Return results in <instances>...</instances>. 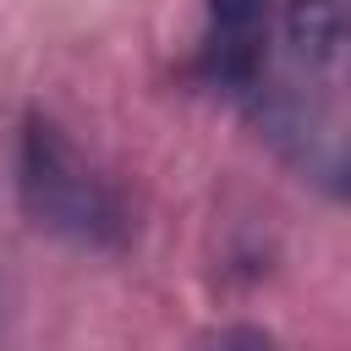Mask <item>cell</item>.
Listing matches in <instances>:
<instances>
[{
  "instance_id": "6da1fadb",
  "label": "cell",
  "mask_w": 351,
  "mask_h": 351,
  "mask_svg": "<svg viewBox=\"0 0 351 351\" xmlns=\"http://www.w3.org/2000/svg\"><path fill=\"white\" fill-rule=\"evenodd\" d=\"M16 197L27 208V219L60 241L77 247H121L126 241V203L110 186V176H99V165L49 121V115H27L22 137H16Z\"/></svg>"
},
{
  "instance_id": "7a4b0ae2",
  "label": "cell",
  "mask_w": 351,
  "mask_h": 351,
  "mask_svg": "<svg viewBox=\"0 0 351 351\" xmlns=\"http://www.w3.org/2000/svg\"><path fill=\"white\" fill-rule=\"evenodd\" d=\"M208 5V38H203V71L225 93H258L269 66V27L274 0H203Z\"/></svg>"
},
{
  "instance_id": "3957f363",
  "label": "cell",
  "mask_w": 351,
  "mask_h": 351,
  "mask_svg": "<svg viewBox=\"0 0 351 351\" xmlns=\"http://www.w3.org/2000/svg\"><path fill=\"white\" fill-rule=\"evenodd\" d=\"M274 16L291 60L307 71H324L351 38V0H274Z\"/></svg>"
},
{
  "instance_id": "277c9868",
  "label": "cell",
  "mask_w": 351,
  "mask_h": 351,
  "mask_svg": "<svg viewBox=\"0 0 351 351\" xmlns=\"http://www.w3.org/2000/svg\"><path fill=\"white\" fill-rule=\"evenodd\" d=\"M197 351H280L263 329H252V324H230V329H214Z\"/></svg>"
}]
</instances>
